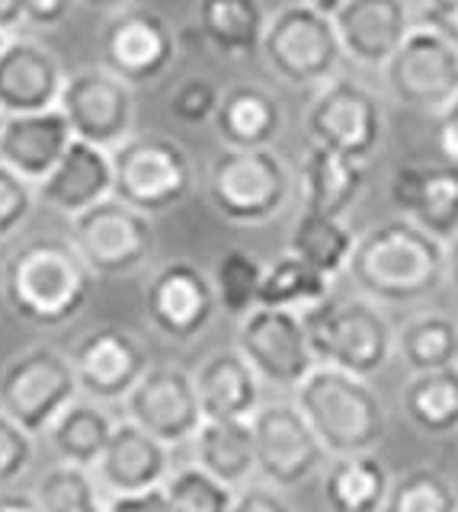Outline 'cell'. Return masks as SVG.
Returning <instances> with one entry per match:
<instances>
[{
    "instance_id": "5",
    "label": "cell",
    "mask_w": 458,
    "mask_h": 512,
    "mask_svg": "<svg viewBox=\"0 0 458 512\" xmlns=\"http://www.w3.org/2000/svg\"><path fill=\"white\" fill-rule=\"evenodd\" d=\"M209 205L238 228H260L292 199V170L273 148H221L205 176Z\"/></svg>"
},
{
    "instance_id": "17",
    "label": "cell",
    "mask_w": 458,
    "mask_h": 512,
    "mask_svg": "<svg viewBox=\"0 0 458 512\" xmlns=\"http://www.w3.org/2000/svg\"><path fill=\"white\" fill-rule=\"evenodd\" d=\"M103 68L129 87L154 84L177 58V36L164 16L151 10H119L100 39Z\"/></svg>"
},
{
    "instance_id": "29",
    "label": "cell",
    "mask_w": 458,
    "mask_h": 512,
    "mask_svg": "<svg viewBox=\"0 0 458 512\" xmlns=\"http://www.w3.org/2000/svg\"><path fill=\"white\" fill-rule=\"evenodd\" d=\"M391 477L372 452L334 455L324 474V503L330 512H382Z\"/></svg>"
},
{
    "instance_id": "11",
    "label": "cell",
    "mask_w": 458,
    "mask_h": 512,
    "mask_svg": "<svg viewBox=\"0 0 458 512\" xmlns=\"http://www.w3.org/2000/svg\"><path fill=\"white\" fill-rule=\"evenodd\" d=\"M238 349L254 365L260 381L276 384V388H298L318 365L302 314L286 308L257 304L254 311L244 314L238 324Z\"/></svg>"
},
{
    "instance_id": "6",
    "label": "cell",
    "mask_w": 458,
    "mask_h": 512,
    "mask_svg": "<svg viewBox=\"0 0 458 512\" xmlns=\"http://www.w3.org/2000/svg\"><path fill=\"white\" fill-rule=\"evenodd\" d=\"M260 52L270 71L292 87H324L340 71L343 45L334 16L298 0L276 10L263 32Z\"/></svg>"
},
{
    "instance_id": "43",
    "label": "cell",
    "mask_w": 458,
    "mask_h": 512,
    "mask_svg": "<svg viewBox=\"0 0 458 512\" xmlns=\"http://www.w3.org/2000/svg\"><path fill=\"white\" fill-rule=\"evenodd\" d=\"M420 26L458 48V0H426L420 10Z\"/></svg>"
},
{
    "instance_id": "51",
    "label": "cell",
    "mask_w": 458,
    "mask_h": 512,
    "mask_svg": "<svg viewBox=\"0 0 458 512\" xmlns=\"http://www.w3.org/2000/svg\"><path fill=\"white\" fill-rule=\"evenodd\" d=\"M90 10H122L125 0H81Z\"/></svg>"
},
{
    "instance_id": "55",
    "label": "cell",
    "mask_w": 458,
    "mask_h": 512,
    "mask_svg": "<svg viewBox=\"0 0 458 512\" xmlns=\"http://www.w3.org/2000/svg\"><path fill=\"white\" fill-rule=\"evenodd\" d=\"M0 122H4V112H0Z\"/></svg>"
},
{
    "instance_id": "23",
    "label": "cell",
    "mask_w": 458,
    "mask_h": 512,
    "mask_svg": "<svg viewBox=\"0 0 458 512\" xmlns=\"http://www.w3.org/2000/svg\"><path fill=\"white\" fill-rule=\"evenodd\" d=\"M113 183H116L113 151L74 138L65 157L58 160V167L36 189L45 205L74 218L113 196Z\"/></svg>"
},
{
    "instance_id": "49",
    "label": "cell",
    "mask_w": 458,
    "mask_h": 512,
    "mask_svg": "<svg viewBox=\"0 0 458 512\" xmlns=\"http://www.w3.org/2000/svg\"><path fill=\"white\" fill-rule=\"evenodd\" d=\"M0 512H42V509L36 500H29V496L7 493V496H0Z\"/></svg>"
},
{
    "instance_id": "32",
    "label": "cell",
    "mask_w": 458,
    "mask_h": 512,
    "mask_svg": "<svg viewBox=\"0 0 458 512\" xmlns=\"http://www.w3.org/2000/svg\"><path fill=\"white\" fill-rule=\"evenodd\" d=\"M113 429L116 423L106 416L100 400H71V404L58 413V420L49 426V439L61 461L90 471L93 464L100 461Z\"/></svg>"
},
{
    "instance_id": "24",
    "label": "cell",
    "mask_w": 458,
    "mask_h": 512,
    "mask_svg": "<svg viewBox=\"0 0 458 512\" xmlns=\"http://www.w3.org/2000/svg\"><path fill=\"white\" fill-rule=\"evenodd\" d=\"M167 448L170 445L154 439L138 423H119L97 461L103 487L113 490V496L164 487L170 477Z\"/></svg>"
},
{
    "instance_id": "38",
    "label": "cell",
    "mask_w": 458,
    "mask_h": 512,
    "mask_svg": "<svg viewBox=\"0 0 458 512\" xmlns=\"http://www.w3.org/2000/svg\"><path fill=\"white\" fill-rule=\"evenodd\" d=\"M36 503L42 512H106L87 468L61 461L58 468L42 474L36 487Z\"/></svg>"
},
{
    "instance_id": "9",
    "label": "cell",
    "mask_w": 458,
    "mask_h": 512,
    "mask_svg": "<svg viewBox=\"0 0 458 512\" xmlns=\"http://www.w3.org/2000/svg\"><path fill=\"white\" fill-rule=\"evenodd\" d=\"M71 244L97 279L132 276L154 253L151 215L109 196L71 218Z\"/></svg>"
},
{
    "instance_id": "1",
    "label": "cell",
    "mask_w": 458,
    "mask_h": 512,
    "mask_svg": "<svg viewBox=\"0 0 458 512\" xmlns=\"http://www.w3.org/2000/svg\"><path fill=\"white\" fill-rule=\"evenodd\" d=\"M7 308L33 327H65L87 308L97 276L71 237H33L4 263Z\"/></svg>"
},
{
    "instance_id": "19",
    "label": "cell",
    "mask_w": 458,
    "mask_h": 512,
    "mask_svg": "<svg viewBox=\"0 0 458 512\" xmlns=\"http://www.w3.org/2000/svg\"><path fill=\"white\" fill-rule=\"evenodd\" d=\"M65 84V64L42 42L10 36L0 48V112L4 116L55 109Z\"/></svg>"
},
{
    "instance_id": "36",
    "label": "cell",
    "mask_w": 458,
    "mask_h": 512,
    "mask_svg": "<svg viewBox=\"0 0 458 512\" xmlns=\"http://www.w3.org/2000/svg\"><path fill=\"white\" fill-rule=\"evenodd\" d=\"M266 266L257 260L254 253H247L241 247L225 250L215 260L212 269V285L218 295V308L231 317H244L260 304V285H263Z\"/></svg>"
},
{
    "instance_id": "31",
    "label": "cell",
    "mask_w": 458,
    "mask_h": 512,
    "mask_svg": "<svg viewBox=\"0 0 458 512\" xmlns=\"http://www.w3.org/2000/svg\"><path fill=\"white\" fill-rule=\"evenodd\" d=\"M401 407L426 436L442 439L458 432V365L417 372L404 384Z\"/></svg>"
},
{
    "instance_id": "37",
    "label": "cell",
    "mask_w": 458,
    "mask_h": 512,
    "mask_svg": "<svg viewBox=\"0 0 458 512\" xmlns=\"http://www.w3.org/2000/svg\"><path fill=\"white\" fill-rule=\"evenodd\" d=\"M382 512H458V493L439 471L417 468L391 480Z\"/></svg>"
},
{
    "instance_id": "44",
    "label": "cell",
    "mask_w": 458,
    "mask_h": 512,
    "mask_svg": "<svg viewBox=\"0 0 458 512\" xmlns=\"http://www.w3.org/2000/svg\"><path fill=\"white\" fill-rule=\"evenodd\" d=\"M106 512H173L164 487L138 490V493H119L113 496V503L106 506Z\"/></svg>"
},
{
    "instance_id": "14",
    "label": "cell",
    "mask_w": 458,
    "mask_h": 512,
    "mask_svg": "<svg viewBox=\"0 0 458 512\" xmlns=\"http://www.w3.org/2000/svg\"><path fill=\"white\" fill-rule=\"evenodd\" d=\"M250 426L257 442V471L276 490L305 484L327 458L324 442L298 404H266L250 416Z\"/></svg>"
},
{
    "instance_id": "53",
    "label": "cell",
    "mask_w": 458,
    "mask_h": 512,
    "mask_svg": "<svg viewBox=\"0 0 458 512\" xmlns=\"http://www.w3.org/2000/svg\"><path fill=\"white\" fill-rule=\"evenodd\" d=\"M4 304H7V298H4V276H0V311H4Z\"/></svg>"
},
{
    "instance_id": "33",
    "label": "cell",
    "mask_w": 458,
    "mask_h": 512,
    "mask_svg": "<svg viewBox=\"0 0 458 512\" xmlns=\"http://www.w3.org/2000/svg\"><path fill=\"white\" fill-rule=\"evenodd\" d=\"M353 250H356V237L346 228V221L311 212V208H302V215L295 218L289 231V253L302 256L305 263L321 269L330 279L346 272V266L353 260Z\"/></svg>"
},
{
    "instance_id": "27",
    "label": "cell",
    "mask_w": 458,
    "mask_h": 512,
    "mask_svg": "<svg viewBox=\"0 0 458 512\" xmlns=\"http://www.w3.org/2000/svg\"><path fill=\"white\" fill-rule=\"evenodd\" d=\"M362 186H366V173L356 160L334 154L327 148L311 144L302 164V196L305 208L321 215L343 218L356 205Z\"/></svg>"
},
{
    "instance_id": "7",
    "label": "cell",
    "mask_w": 458,
    "mask_h": 512,
    "mask_svg": "<svg viewBox=\"0 0 458 512\" xmlns=\"http://www.w3.org/2000/svg\"><path fill=\"white\" fill-rule=\"evenodd\" d=\"M113 173V196L151 218L183 205L196 183L186 151L164 135H129L113 148Z\"/></svg>"
},
{
    "instance_id": "50",
    "label": "cell",
    "mask_w": 458,
    "mask_h": 512,
    "mask_svg": "<svg viewBox=\"0 0 458 512\" xmlns=\"http://www.w3.org/2000/svg\"><path fill=\"white\" fill-rule=\"evenodd\" d=\"M446 282L455 288V295H458V237H452L446 244Z\"/></svg>"
},
{
    "instance_id": "20",
    "label": "cell",
    "mask_w": 458,
    "mask_h": 512,
    "mask_svg": "<svg viewBox=\"0 0 458 512\" xmlns=\"http://www.w3.org/2000/svg\"><path fill=\"white\" fill-rule=\"evenodd\" d=\"M334 26L346 58L359 68L385 71L391 55L414 29V20L407 0H346L334 13Z\"/></svg>"
},
{
    "instance_id": "45",
    "label": "cell",
    "mask_w": 458,
    "mask_h": 512,
    "mask_svg": "<svg viewBox=\"0 0 458 512\" xmlns=\"http://www.w3.org/2000/svg\"><path fill=\"white\" fill-rule=\"evenodd\" d=\"M74 0H26V23L36 29H55L71 16Z\"/></svg>"
},
{
    "instance_id": "54",
    "label": "cell",
    "mask_w": 458,
    "mask_h": 512,
    "mask_svg": "<svg viewBox=\"0 0 458 512\" xmlns=\"http://www.w3.org/2000/svg\"><path fill=\"white\" fill-rule=\"evenodd\" d=\"M10 36H4V32H0V48H4V42H7Z\"/></svg>"
},
{
    "instance_id": "21",
    "label": "cell",
    "mask_w": 458,
    "mask_h": 512,
    "mask_svg": "<svg viewBox=\"0 0 458 512\" xmlns=\"http://www.w3.org/2000/svg\"><path fill=\"white\" fill-rule=\"evenodd\" d=\"M391 205L401 218L420 224L439 240L458 237V167L455 164H407L394 170L388 186Z\"/></svg>"
},
{
    "instance_id": "35",
    "label": "cell",
    "mask_w": 458,
    "mask_h": 512,
    "mask_svg": "<svg viewBox=\"0 0 458 512\" xmlns=\"http://www.w3.org/2000/svg\"><path fill=\"white\" fill-rule=\"evenodd\" d=\"M327 295H330V276H324L321 269H314L302 256H295L289 250L263 272V285H260L263 308H286L302 314L305 308L324 301Z\"/></svg>"
},
{
    "instance_id": "52",
    "label": "cell",
    "mask_w": 458,
    "mask_h": 512,
    "mask_svg": "<svg viewBox=\"0 0 458 512\" xmlns=\"http://www.w3.org/2000/svg\"><path fill=\"white\" fill-rule=\"evenodd\" d=\"M308 4L311 7H318V10H324V13H330V16H334L343 4H346V0H308Z\"/></svg>"
},
{
    "instance_id": "56",
    "label": "cell",
    "mask_w": 458,
    "mask_h": 512,
    "mask_svg": "<svg viewBox=\"0 0 458 512\" xmlns=\"http://www.w3.org/2000/svg\"><path fill=\"white\" fill-rule=\"evenodd\" d=\"M455 365H458V359H455Z\"/></svg>"
},
{
    "instance_id": "8",
    "label": "cell",
    "mask_w": 458,
    "mask_h": 512,
    "mask_svg": "<svg viewBox=\"0 0 458 512\" xmlns=\"http://www.w3.org/2000/svg\"><path fill=\"white\" fill-rule=\"evenodd\" d=\"M77 384L71 356H61L52 346H33L20 352L0 372V410L20 423L29 436L49 432L71 400H77Z\"/></svg>"
},
{
    "instance_id": "28",
    "label": "cell",
    "mask_w": 458,
    "mask_h": 512,
    "mask_svg": "<svg viewBox=\"0 0 458 512\" xmlns=\"http://www.w3.org/2000/svg\"><path fill=\"white\" fill-rule=\"evenodd\" d=\"M266 23L270 16L260 0H199L196 4V26L202 39L215 52L231 58L260 52Z\"/></svg>"
},
{
    "instance_id": "40",
    "label": "cell",
    "mask_w": 458,
    "mask_h": 512,
    "mask_svg": "<svg viewBox=\"0 0 458 512\" xmlns=\"http://www.w3.org/2000/svg\"><path fill=\"white\" fill-rule=\"evenodd\" d=\"M36 199H39L36 183H29L17 170L0 164V244L23 228L26 218L33 215Z\"/></svg>"
},
{
    "instance_id": "46",
    "label": "cell",
    "mask_w": 458,
    "mask_h": 512,
    "mask_svg": "<svg viewBox=\"0 0 458 512\" xmlns=\"http://www.w3.org/2000/svg\"><path fill=\"white\" fill-rule=\"evenodd\" d=\"M231 512H289V503L270 487H247L234 496Z\"/></svg>"
},
{
    "instance_id": "15",
    "label": "cell",
    "mask_w": 458,
    "mask_h": 512,
    "mask_svg": "<svg viewBox=\"0 0 458 512\" xmlns=\"http://www.w3.org/2000/svg\"><path fill=\"white\" fill-rule=\"evenodd\" d=\"M125 410H129L132 423L164 445H183L196 439L199 426L205 423L196 378L177 365L148 368L132 394L125 397Z\"/></svg>"
},
{
    "instance_id": "41",
    "label": "cell",
    "mask_w": 458,
    "mask_h": 512,
    "mask_svg": "<svg viewBox=\"0 0 458 512\" xmlns=\"http://www.w3.org/2000/svg\"><path fill=\"white\" fill-rule=\"evenodd\" d=\"M218 103H221V90H218L215 80H209V77H186L183 84L173 90L167 109H170V116L177 119L180 125L196 128V125H205V122L215 119Z\"/></svg>"
},
{
    "instance_id": "16",
    "label": "cell",
    "mask_w": 458,
    "mask_h": 512,
    "mask_svg": "<svg viewBox=\"0 0 458 512\" xmlns=\"http://www.w3.org/2000/svg\"><path fill=\"white\" fill-rule=\"evenodd\" d=\"M218 311V295L212 276L189 263L170 260L154 272L145 288V314L151 327L167 336V340H196V336L212 324Z\"/></svg>"
},
{
    "instance_id": "34",
    "label": "cell",
    "mask_w": 458,
    "mask_h": 512,
    "mask_svg": "<svg viewBox=\"0 0 458 512\" xmlns=\"http://www.w3.org/2000/svg\"><path fill=\"white\" fill-rule=\"evenodd\" d=\"M394 352L410 372H436L458 359V324L446 314H420L394 333Z\"/></svg>"
},
{
    "instance_id": "47",
    "label": "cell",
    "mask_w": 458,
    "mask_h": 512,
    "mask_svg": "<svg viewBox=\"0 0 458 512\" xmlns=\"http://www.w3.org/2000/svg\"><path fill=\"white\" fill-rule=\"evenodd\" d=\"M436 135H439V151L446 157V164L458 167V93H455V100L439 112Z\"/></svg>"
},
{
    "instance_id": "18",
    "label": "cell",
    "mask_w": 458,
    "mask_h": 512,
    "mask_svg": "<svg viewBox=\"0 0 458 512\" xmlns=\"http://www.w3.org/2000/svg\"><path fill=\"white\" fill-rule=\"evenodd\" d=\"M81 391L90 400H125L148 372V352L129 330L97 327L71 352Z\"/></svg>"
},
{
    "instance_id": "2",
    "label": "cell",
    "mask_w": 458,
    "mask_h": 512,
    "mask_svg": "<svg viewBox=\"0 0 458 512\" xmlns=\"http://www.w3.org/2000/svg\"><path fill=\"white\" fill-rule=\"evenodd\" d=\"M346 272L378 304H414L446 282V240L407 218L382 221L356 237Z\"/></svg>"
},
{
    "instance_id": "12",
    "label": "cell",
    "mask_w": 458,
    "mask_h": 512,
    "mask_svg": "<svg viewBox=\"0 0 458 512\" xmlns=\"http://www.w3.org/2000/svg\"><path fill=\"white\" fill-rule=\"evenodd\" d=\"M385 80L394 100L439 116L458 93V48L417 26L385 64Z\"/></svg>"
},
{
    "instance_id": "4",
    "label": "cell",
    "mask_w": 458,
    "mask_h": 512,
    "mask_svg": "<svg viewBox=\"0 0 458 512\" xmlns=\"http://www.w3.org/2000/svg\"><path fill=\"white\" fill-rule=\"evenodd\" d=\"M308 343L318 365H334L359 378H372L388 365L394 352V330L372 298H337L302 311Z\"/></svg>"
},
{
    "instance_id": "22",
    "label": "cell",
    "mask_w": 458,
    "mask_h": 512,
    "mask_svg": "<svg viewBox=\"0 0 458 512\" xmlns=\"http://www.w3.org/2000/svg\"><path fill=\"white\" fill-rule=\"evenodd\" d=\"M71 141L74 132L58 106L23 112V116H4V122H0V164H7L39 186L58 167Z\"/></svg>"
},
{
    "instance_id": "48",
    "label": "cell",
    "mask_w": 458,
    "mask_h": 512,
    "mask_svg": "<svg viewBox=\"0 0 458 512\" xmlns=\"http://www.w3.org/2000/svg\"><path fill=\"white\" fill-rule=\"evenodd\" d=\"M26 23V0H0V32L13 36Z\"/></svg>"
},
{
    "instance_id": "13",
    "label": "cell",
    "mask_w": 458,
    "mask_h": 512,
    "mask_svg": "<svg viewBox=\"0 0 458 512\" xmlns=\"http://www.w3.org/2000/svg\"><path fill=\"white\" fill-rule=\"evenodd\" d=\"M58 109L65 112L74 138L100 144L106 151L119 148L135 125L132 87L113 71H106L103 64L74 71L65 90H61Z\"/></svg>"
},
{
    "instance_id": "26",
    "label": "cell",
    "mask_w": 458,
    "mask_h": 512,
    "mask_svg": "<svg viewBox=\"0 0 458 512\" xmlns=\"http://www.w3.org/2000/svg\"><path fill=\"white\" fill-rule=\"evenodd\" d=\"M212 125L225 148H273L286 125V112H282L276 93L266 87L234 84L221 90Z\"/></svg>"
},
{
    "instance_id": "25",
    "label": "cell",
    "mask_w": 458,
    "mask_h": 512,
    "mask_svg": "<svg viewBox=\"0 0 458 512\" xmlns=\"http://www.w3.org/2000/svg\"><path fill=\"white\" fill-rule=\"evenodd\" d=\"M193 378L205 420H250L260 410V375L241 349L212 352Z\"/></svg>"
},
{
    "instance_id": "3",
    "label": "cell",
    "mask_w": 458,
    "mask_h": 512,
    "mask_svg": "<svg viewBox=\"0 0 458 512\" xmlns=\"http://www.w3.org/2000/svg\"><path fill=\"white\" fill-rule=\"evenodd\" d=\"M295 404L330 455H362L385 439V407L369 378L334 365H314L295 388Z\"/></svg>"
},
{
    "instance_id": "30",
    "label": "cell",
    "mask_w": 458,
    "mask_h": 512,
    "mask_svg": "<svg viewBox=\"0 0 458 512\" xmlns=\"http://www.w3.org/2000/svg\"><path fill=\"white\" fill-rule=\"evenodd\" d=\"M199 468L221 484L241 487L257 471V442L250 420H205L196 432Z\"/></svg>"
},
{
    "instance_id": "10",
    "label": "cell",
    "mask_w": 458,
    "mask_h": 512,
    "mask_svg": "<svg viewBox=\"0 0 458 512\" xmlns=\"http://www.w3.org/2000/svg\"><path fill=\"white\" fill-rule=\"evenodd\" d=\"M311 144L366 164L382 148L385 116L378 96L359 80L334 77L314 96L305 116Z\"/></svg>"
},
{
    "instance_id": "39",
    "label": "cell",
    "mask_w": 458,
    "mask_h": 512,
    "mask_svg": "<svg viewBox=\"0 0 458 512\" xmlns=\"http://www.w3.org/2000/svg\"><path fill=\"white\" fill-rule=\"evenodd\" d=\"M164 493L173 512H231L234 490L202 468H183L167 477Z\"/></svg>"
},
{
    "instance_id": "42",
    "label": "cell",
    "mask_w": 458,
    "mask_h": 512,
    "mask_svg": "<svg viewBox=\"0 0 458 512\" xmlns=\"http://www.w3.org/2000/svg\"><path fill=\"white\" fill-rule=\"evenodd\" d=\"M33 464V436L0 410V487H10Z\"/></svg>"
}]
</instances>
